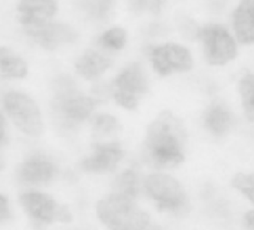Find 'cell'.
Listing matches in <instances>:
<instances>
[{
    "label": "cell",
    "instance_id": "cell-1",
    "mask_svg": "<svg viewBox=\"0 0 254 230\" xmlns=\"http://www.w3.org/2000/svg\"><path fill=\"white\" fill-rule=\"evenodd\" d=\"M186 141L183 122L171 111L165 110L148 127L144 143L145 156L158 168L176 166L185 159Z\"/></svg>",
    "mask_w": 254,
    "mask_h": 230
},
{
    "label": "cell",
    "instance_id": "cell-2",
    "mask_svg": "<svg viewBox=\"0 0 254 230\" xmlns=\"http://www.w3.org/2000/svg\"><path fill=\"white\" fill-rule=\"evenodd\" d=\"M97 216L110 230H142L149 223V216L132 198L114 193L96 205Z\"/></svg>",
    "mask_w": 254,
    "mask_h": 230
},
{
    "label": "cell",
    "instance_id": "cell-3",
    "mask_svg": "<svg viewBox=\"0 0 254 230\" xmlns=\"http://www.w3.org/2000/svg\"><path fill=\"white\" fill-rule=\"evenodd\" d=\"M56 85L52 109L58 120L65 127L71 128L86 119L98 103L96 99L76 90L70 80L61 78Z\"/></svg>",
    "mask_w": 254,
    "mask_h": 230
},
{
    "label": "cell",
    "instance_id": "cell-4",
    "mask_svg": "<svg viewBox=\"0 0 254 230\" xmlns=\"http://www.w3.org/2000/svg\"><path fill=\"white\" fill-rule=\"evenodd\" d=\"M4 107L13 123L25 134L39 137L43 132V120L36 102L27 94L10 91L4 96Z\"/></svg>",
    "mask_w": 254,
    "mask_h": 230
},
{
    "label": "cell",
    "instance_id": "cell-5",
    "mask_svg": "<svg viewBox=\"0 0 254 230\" xmlns=\"http://www.w3.org/2000/svg\"><path fill=\"white\" fill-rule=\"evenodd\" d=\"M117 90L114 93L116 102L127 109L137 106V96L148 89L147 77L139 62L128 65L114 80Z\"/></svg>",
    "mask_w": 254,
    "mask_h": 230
},
{
    "label": "cell",
    "instance_id": "cell-6",
    "mask_svg": "<svg viewBox=\"0 0 254 230\" xmlns=\"http://www.w3.org/2000/svg\"><path fill=\"white\" fill-rule=\"evenodd\" d=\"M205 58L211 64H223L235 57V44L220 25H208L200 31Z\"/></svg>",
    "mask_w": 254,
    "mask_h": 230
},
{
    "label": "cell",
    "instance_id": "cell-7",
    "mask_svg": "<svg viewBox=\"0 0 254 230\" xmlns=\"http://www.w3.org/2000/svg\"><path fill=\"white\" fill-rule=\"evenodd\" d=\"M148 194L158 202L160 209H178L186 203V194L181 184L172 176L152 174L145 180Z\"/></svg>",
    "mask_w": 254,
    "mask_h": 230
},
{
    "label": "cell",
    "instance_id": "cell-8",
    "mask_svg": "<svg viewBox=\"0 0 254 230\" xmlns=\"http://www.w3.org/2000/svg\"><path fill=\"white\" fill-rule=\"evenodd\" d=\"M21 204L35 220L51 223L55 220L68 222L71 214L66 206L58 205L49 195L41 192H27L20 197Z\"/></svg>",
    "mask_w": 254,
    "mask_h": 230
},
{
    "label": "cell",
    "instance_id": "cell-9",
    "mask_svg": "<svg viewBox=\"0 0 254 230\" xmlns=\"http://www.w3.org/2000/svg\"><path fill=\"white\" fill-rule=\"evenodd\" d=\"M152 62L155 70L161 75L175 71H186L191 67L190 52L177 44H166L152 51Z\"/></svg>",
    "mask_w": 254,
    "mask_h": 230
},
{
    "label": "cell",
    "instance_id": "cell-10",
    "mask_svg": "<svg viewBox=\"0 0 254 230\" xmlns=\"http://www.w3.org/2000/svg\"><path fill=\"white\" fill-rule=\"evenodd\" d=\"M27 34L47 50H53L65 43H72L77 38V33L71 26L59 23H46L29 27Z\"/></svg>",
    "mask_w": 254,
    "mask_h": 230
},
{
    "label": "cell",
    "instance_id": "cell-11",
    "mask_svg": "<svg viewBox=\"0 0 254 230\" xmlns=\"http://www.w3.org/2000/svg\"><path fill=\"white\" fill-rule=\"evenodd\" d=\"M122 157L123 151L118 143L96 144L92 155L81 163V167L88 172L104 173L112 172Z\"/></svg>",
    "mask_w": 254,
    "mask_h": 230
},
{
    "label": "cell",
    "instance_id": "cell-12",
    "mask_svg": "<svg viewBox=\"0 0 254 230\" xmlns=\"http://www.w3.org/2000/svg\"><path fill=\"white\" fill-rule=\"evenodd\" d=\"M58 5L56 1L51 0H33L21 1L18 6L20 22L29 27H36L48 23L57 12Z\"/></svg>",
    "mask_w": 254,
    "mask_h": 230
},
{
    "label": "cell",
    "instance_id": "cell-13",
    "mask_svg": "<svg viewBox=\"0 0 254 230\" xmlns=\"http://www.w3.org/2000/svg\"><path fill=\"white\" fill-rule=\"evenodd\" d=\"M55 173L54 164L43 156H34L19 168V178L30 184H43L51 180Z\"/></svg>",
    "mask_w": 254,
    "mask_h": 230
},
{
    "label": "cell",
    "instance_id": "cell-14",
    "mask_svg": "<svg viewBox=\"0 0 254 230\" xmlns=\"http://www.w3.org/2000/svg\"><path fill=\"white\" fill-rule=\"evenodd\" d=\"M233 27L241 43H254V0L242 1L233 13Z\"/></svg>",
    "mask_w": 254,
    "mask_h": 230
},
{
    "label": "cell",
    "instance_id": "cell-15",
    "mask_svg": "<svg viewBox=\"0 0 254 230\" xmlns=\"http://www.w3.org/2000/svg\"><path fill=\"white\" fill-rule=\"evenodd\" d=\"M109 65V58L93 50H87L76 60L75 69L84 78L91 79L103 73Z\"/></svg>",
    "mask_w": 254,
    "mask_h": 230
},
{
    "label": "cell",
    "instance_id": "cell-16",
    "mask_svg": "<svg viewBox=\"0 0 254 230\" xmlns=\"http://www.w3.org/2000/svg\"><path fill=\"white\" fill-rule=\"evenodd\" d=\"M231 113L226 107L220 104H214L209 107L204 115L206 128L216 136L225 134L231 125Z\"/></svg>",
    "mask_w": 254,
    "mask_h": 230
},
{
    "label": "cell",
    "instance_id": "cell-17",
    "mask_svg": "<svg viewBox=\"0 0 254 230\" xmlns=\"http://www.w3.org/2000/svg\"><path fill=\"white\" fill-rule=\"evenodd\" d=\"M1 72L6 76L23 77L27 74V63L16 54L6 48L0 50Z\"/></svg>",
    "mask_w": 254,
    "mask_h": 230
},
{
    "label": "cell",
    "instance_id": "cell-18",
    "mask_svg": "<svg viewBox=\"0 0 254 230\" xmlns=\"http://www.w3.org/2000/svg\"><path fill=\"white\" fill-rule=\"evenodd\" d=\"M244 112L249 121H254V74L245 75L239 83Z\"/></svg>",
    "mask_w": 254,
    "mask_h": 230
},
{
    "label": "cell",
    "instance_id": "cell-19",
    "mask_svg": "<svg viewBox=\"0 0 254 230\" xmlns=\"http://www.w3.org/2000/svg\"><path fill=\"white\" fill-rule=\"evenodd\" d=\"M114 188L116 193L134 198L138 193V181L135 172L131 170H126L115 180Z\"/></svg>",
    "mask_w": 254,
    "mask_h": 230
},
{
    "label": "cell",
    "instance_id": "cell-20",
    "mask_svg": "<svg viewBox=\"0 0 254 230\" xmlns=\"http://www.w3.org/2000/svg\"><path fill=\"white\" fill-rule=\"evenodd\" d=\"M126 43V32L121 28H113L103 33L98 39L97 44L110 50H120Z\"/></svg>",
    "mask_w": 254,
    "mask_h": 230
},
{
    "label": "cell",
    "instance_id": "cell-21",
    "mask_svg": "<svg viewBox=\"0 0 254 230\" xmlns=\"http://www.w3.org/2000/svg\"><path fill=\"white\" fill-rule=\"evenodd\" d=\"M118 128L115 117L109 114L98 115L93 122V131L97 136H107L113 134Z\"/></svg>",
    "mask_w": 254,
    "mask_h": 230
},
{
    "label": "cell",
    "instance_id": "cell-22",
    "mask_svg": "<svg viewBox=\"0 0 254 230\" xmlns=\"http://www.w3.org/2000/svg\"><path fill=\"white\" fill-rule=\"evenodd\" d=\"M232 185L254 202V174L238 173L234 176Z\"/></svg>",
    "mask_w": 254,
    "mask_h": 230
},
{
    "label": "cell",
    "instance_id": "cell-23",
    "mask_svg": "<svg viewBox=\"0 0 254 230\" xmlns=\"http://www.w3.org/2000/svg\"><path fill=\"white\" fill-rule=\"evenodd\" d=\"M87 7H89V13L100 20L106 19L112 9V2L110 1H96L88 2Z\"/></svg>",
    "mask_w": 254,
    "mask_h": 230
},
{
    "label": "cell",
    "instance_id": "cell-24",
    "mask_svg": "<svg viewBox=\"0 0 254 230\" xmlns=\"http://www.w3.org/2000/svg\"><path fill=\"white\" fill-rule=\"evenodd\" d=\"M10 216L9 207H8V200L4 195L0 196V220L4 221L8 219Z\"/></svg>",
    "mask_w": 254,
    "mask_h": 230
},
{
    "label": "cell",
    "instance_id": "cell-25",
    "mask_svg": "<svg viewBox=\"0 0 254 230\" xmlns=\"http://www.w3.org/2000/svg\"><path fill=\"white\" fill-rule=\"evenodd\" d=\"M245 223L246 225L254 230V210L253 211H249L248 213H246L245 215Z\"/></svg>",
    "mask_w": 254,
    "mask_h": 230
},
{
    "label": "cell",
    "instance_id": "cell-26",
    "mask_svg": "<svg viewBox=\"0 0 254 230\" xmlns=\"http://www.w3.org/2000/svg\"><path fill=\"white\" fill-rule=\"evenodd\" d=\"M0 125H1V143L4 144L6 139H5V120H4L3 115H1V123H0Z\"/></svg>",
    "mask_w": 254,
    "mask_h": 230
},
{
    "label": "cell",
    "instance_id": "cell-27",
    "mask_svg": "<svg viewBox=\"0 0 254 230\" xmlns=\"http://www.w3.org/2000/svg\"><path fill=\"white\" fill-rule=\"evenodd\" d=\"M149 230H163V229L161 227H159V226H153Z\"/></svg>",
    "mask_w": 254,
    "mask_h": 230
}]
</instances>
